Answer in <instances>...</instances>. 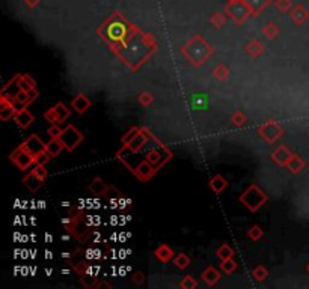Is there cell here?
I'll return each instance as SVG.
<instances>
[{
  "instance_id": "10",
  "label": "cell",
  "mask_w": 309,
  "mask_h": 289,
  "mask_svg": "<svg viewBox=\"0 0 309 289\" xmlns=\"http://www.w3.org/2000/svg\"><path fill=\"white\" fill-rule=\"evenodd\" d=\"M219 255H220V258H222V259L228 261V259L233 256V250H231V249H228V247L225 245V247H222V249L219 250Z\"/></svg>"
},
{
  "instance_id": "7",
  "label": "cell",
  "mask_w": 309,
  "mask_h": 289,
  "mask_svg": "<svg viewBox=\"0 0 309 289\" xmlns=\"http://www.w3.org/2000/svg\"><path fill=\"white\" fill-rule=\"evenodd\" d=\"M157 256L162 259V261H168L171 256H172V252H171V249H168V247H160L159 249V252H157Z\"/></svg>"
},
{
  "instance_id": "5",
  "label": "cell",
  "mask_w": 309,
  "mask_h": 289,
  "mask_svg": "<svg viewBox=\"0 0 309 289\" xmlns=\"http://www.w3.org/2000/svg\"><path fill=\"white\" fill-rule=\"evenodd\" d=\"M17 122H18L20 127H27V125L32 122V116L29 115L26 110H23V112H20V113L17 115Z\"/></svg>"
},
{
  "instance_id": "12",
  "label": "cell",
  "mask_w": 309,
  "mask_h": 289,
  "mask_svg": "<svg viewBox=\"0 0 309 289\" xmlns=\"http://www.w3.org/2000/svg\"><path fill=\"white\" fill-rule=\"evenodd\" d=\"M188 264V259L185 258L184 255H181V256H178L177 258V265L180 267V268H185V265Z\"/></svg>"
},
{
  "instance_id": "6",
  "label": "cell",
  "mask_w": 309,
  "mask_h": 289,
  "mask_svg": "<svg viewBox=\"0 0 309 289\" xmlns=\"http://www.w3.org/2000/svg\"><path fill=\"white\" fill-rule=\"evenodd\" d=\"M62 149V142L59 140H53L49 146H47V152H49V155H58L59 152H61Z\"/></svg>"
},
{
  "instance_id": "3",
  "label": "cell",
  "mask_w": 309,
  "mask_h": 289,
  "mask_svg": "<svg viewBox=\"0 0 309 289\" xmlns=\"http://www.w3.org/2000/svg\"><path fill=\"white\" fill-rule=\"evenodd\" d=\"M72 107L77 110V112H85L88 107H89V101H88V98L86 97H77V100H74V103H72Z\"/></svg>"
},
{
  "instance_id": "4",
  "label": "cell",
  "mask_w": 309,
  "mask_h": 289,
  "mask_svg": "<svg viewBox=\"0 0 309 289\" xmlns=\"http://www.w3.org/2000/svg\"><path fill=\"white\" fill-rule=\"evenodd\" d=\"M14 160L17 161V164H18L20 168H27L29 163L32 161V157H30L27 152H20V154L17 155V158H14Z\"/></svg>"
},
{
  "instance_id": "9",
  "label": "cell",
  "mask_w": 309,
  "mask_h": 289,
  "mask_svg": "<svg viewBox=\"0 0 309 289\" xmlns=\"http://www.w3.org/2000/svg\"><path fill=\"white\" fill-rule=\"evenodd\" d=\"M211 185H213V188H214L216 191H220V190H222V188H223L226 184H225V181H223L220 176H217V178H214V179H213Z\"/></svg>"
},
{
  "instance_id": "11",
  "label": "cell",
  "mask_w": 309,
  "mask_h": 289,
  "mask_svg": "<svg viewBox=\"0 0 309 289\" xmlns=\"http://www.w3.org/2000/svg\"><path fill=\"white\" fill-rule=\"evenodd\" d=\"M55 112H56V116H58V119H65L66 116H68V112H65V107L63 106H58L56 109H55Z\"/></svg>"
},
{
  "instance_id": "1",
  "label": "cell",
  "mask_w": 309,
  "mask_h": 289,
  "mask_svg": "<svg viewBox=\"0 0 309 289\" xmlns=\"http://www.w3.org/2000/svg\"><path fill=\"white\" fill-rule=\"evenodd\" d=\"M82 140V136L77 133V130L75 128H72V127H69V128H66L63 133L61 134V142L63 146H66V148H74L79 142Z\"/></svg>"
},
{
  "instance_id": "13",
  "label": "cell",
  "mask_w": 309,
  "mask_h": 289,
  "mask_svg": "<svg viewBox=\"0 0 309 289\" xmlns=\"http://www.w3.org/2000/svg\"><path fill=\"white\" fill-rule=\"evenodd\" d=\"M49 160V155H46V154H38V160H36V163H40V164H43V163H46Z\"/></svg>"
},
{
  "instance_id": "2",
  "label": "cell",
  "mask_w": 309,
  "mask_h": 289,
  "mask_svg": "<svg viewBox=\"0 0 309 289\" xmlns=\"http://www.w3.org/2000/svg\"><path fill=\"white\" fill-rule=\"evenodd\" d=\"M26 149L29 151V152H32V154H41L43 152V143H41V140L38 139V137H30L27 142H26Z\"/></svg>"
},
{
  "instance_id": "14",
  "label": "cell",
  "mask_w": 309,
  "mask_h": 289,
  "mask_svg": "<svg viewBox=\"0 0 309 289\" xmlns=\"http://www.w3.org/2000/svg\"><path fill=\"white\" fill-rule=\"evenodd\" d=\"M50 133H52V136H53V137H58V136H61L62 134L61 130H58V128H52V130H50Z\"/></svg>"
},
{
  "instance_id": "8",
  "label": "cell",
  "mask_w": 309,
  "mask_h": 289,
  "mask_svg": "<svg viewBox=\"0 0 309 289\" xmlns=\"http://www.w3.org/2000/svg\"><path fill=\"white\" fill-rule=\"evenodd\" d=\"M217 279H219V274H217L214 270H211V268L204 273V280H207L208 283H214Z\"/></svg>"
}]
</instances>
